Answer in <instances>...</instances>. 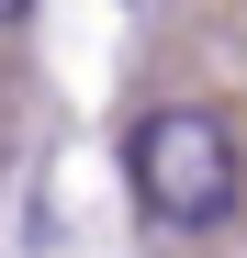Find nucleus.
I'll return each instance as SVG.
<instances>
[{
	"instance_id": "nucleus-2",
	"label": "nucleus",
	"mask_w": 247,
	"mask_h": 258,
	"mask_svg": "<svg viewBox=\"0 0 247 258\" xmlns=\"http://www.w3.org/2000/svg\"><path fill=\"white\" fill-rule=\"evenodd\" d=\"M23 12H34V0H0V23H23Z\"/></svg>"
},
{
	"instance_id": "nucleus-1",
	"label": "nucleus",
	"mask_w": 247,
	"mask_h": 258,
	"mask_svg": "<svg viewBox=\"0 0 247 258\" xmlns=\"http://www.w3.org/2000/svg\"><path fill=\"white\" fill-rule=\"evenodd\" d=\"M124 180H135L146 225H180V236L225 225L236 191H247L236 123H225V112H202V101H157V112H135V135H124Z\"/></svg>"
}]
</instances>
